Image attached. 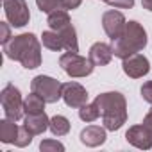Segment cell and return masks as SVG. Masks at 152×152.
<instances>
[{
  "instance_id": "ac0fdd59",
  "label": "cell",
  "mask_w": 152,
  "mask_h": 152,
  "mask_svg": "<svg viewBox=\"0 0 152 152\" xmlns=\"http://www.w3.org/2000/svg\"><path fill=\"white\" fill-rule=\"evenodd\" d=\"M41 38H43V45L47 48H50V50H61V48H64V41H63V38L56 31H47V32H43Z\"/></svg>"
},
{
  "instance_id": "d6986e66",
  "label": "cell",
  "mask_w": 152,
  "mask_h": 152,
  "mask_svg": "<svg viewBox=\"0 0 152 152\" xmlns=\"http://www.w3.org/2000/svg\"><path fill=\"white\" fill-rule=\"evenodd\" d=\"M48 129L56 134V136H64L68 131H70V122L64 118V116H61V115H57V116H54V118H50V124H48Z\"/></svg>"
},
{
  "instance_id": "8fae6325",
  "label": "cell",
  "mask_w": 152,
  "mask_h": 152,
  "mask_svg": "<svg viewBox=\"0 0 152 152\" xmlns=\"http://www.w3.org/2000/svg\"><path fill=\"white\" fill-rule=\"evenodd\" d=\"M150 70L148 66V59L143 57L141 54H132L127 59H124V72L132 79H140L143 75H147Z\"/></svg>"
},
{
  "instance_id": "9c48e42d",
  "label": "cell",
  "mask_w": 152,
  "mask_h": 152,
  "mask_svg": "<svg viewBox=\"0 0 152 152\" xmlns=\"http://www.w3.org/2000/svg\"><path fill=\"white\" fill-rule=\"evenodd\" d=\"M102 25H104L106 34L113 41V39H116V38L122 36V32H124V29H125L127 23H125V18H124L122 13H118V11H107L102 16Z\"/></svg>"
},
{
  "instance_id": "9a60e30c",
  "label": "cell",
  "mask_w": 152,
  "mask_h": 152,
  "mask_svg": "<svg viewBox=\"0 0 152 152\" xmlns=\"http://www.w3.org/2000/svg\"><path fill=\"white\" fill-rule=\"evenodd\" d=\"M50 120L47 118L45 113H38V115H27L25 116V122H23V127L31 132V134H41L47 131Z\"/></svg>"
},
{
  "instance_id": "7c38bea8",
  "label": "cell",
  "mask_w": 152,
  "mask_h": 152,
  "mask_svg": "<svg viewBox=\"0 0 152 152\" xmlns=\"http://www.w3.org/2000/svg\"><path fill=\"white\" fill-rule=\"evenodd\" d=\"M127 141L138 148H150L152 147V131L145 125H134L125 134Z\"/></svg>"
},
{
  "instance_id": "cb8c5ba5",
  "label": "cell",
  "mask_w": 152,
  "mask_h": 152,
  "mask_svg": "<svg viewBox=\"0 0 152 152\" xmlns=\"http://www.w3.org/2000/svg\"><path fill=\"white\" fill-rule=\"evenodd\" d=\"M107 4L115 6V7H120V9H129V7L134 6V0H109Z\"/></svg>"
},
{
  "instance_id": "30bf717a",
  "label": "cell",
  "mask_w": 152,
  "mask_h": 152,
  "mask_svg": "<svg viewBox=\"0 0 152 152\" xmlns=\"http://www.w3.org/2000/svg\"><path fill=\"white\" fill-rule=\"evenodd\" d=\"M63 99L70 107H83L88 100V93L79 83H66L63 84Z\"/></svg>"
},
{
  "instance_id": "2e32d148",
  "label": "cell",
  "mask_w": 152,
  "mask_h": 152,
  "mask_svg": "<svg viewBox=\"0 0 152 152\" xmlns=\"http://www.w3.org/2000/svg\"><path fill=\"white\" fill-rule=\"evenodd\" d=\"M18 132H20V127L15 124V120L6 118L0 122V141L2 143H15L18 138Z\"/></svg>"
},
{
  "instance_id": "5b68a950",
  "label": "cell",
  "mask_w": 152,
  "mask_h": 152,
  "mask_svg": "<svg viewBox=\"0 0 152 152\" xmlns=\"http://www.w3.org/2000/svg\"><path fill=\"white\" fill-rule=\"evenodd\" d=\"M59 64L63 66V70L70 75V77H86L93 72V63L91 59L81 57L77 52H66L61 56Z\"/></svg>"
},
{
  "instance_id": "83f0119b",
  "label": "cell",
  "mask_w": 152,
  "mask_h": 152,
  "mask_svg": "<svg viewBox=\"0 0 152 152\" xmlns=\"http://www.w3.org/2000/svg\"><path fill=\"white\" fill-rule=\"evenodd\" d=\"M104 2H109V0H104Z\"/></svg>"
},
{
  "instance_id": "277c9868",
  "label": "cell",
  "mask_w": 152,
  "mask_h": 152,
  "mask_svg": "<svg viewBox=\"0 0 152 152\" xmlns=\"http://www.w3.org/2000/svg\"><path fill=\"white\" fill-rule=\"evenodd\" d=\"M47 23L50 25L52 31H56V32L63 38V41H64V48H66L68 52H79L77 38H75V29L72 27V23H70V16H68L66 11L57 9V11L50 13Z\"/></svg>"
},
{
  "instance_id": "ba28073f",
  "label": "cell",
  "mask_w": 152,
  "mask_h": 152,
  "mask_svg": "<svg viewBox=\"0 0 152 152\" xmlns=\"http://www.w3.org/2000/svg\"><path fill=\"white\" fill-rule=\"evenodd\" d=\"M4 9L9 23L13 27H23L29 23V7L25 0H4Z\"/></svg>"
},
{
  "instance_id": "8992f818",
  "label": "cell",
  "mask_w": 152,
  "mask_h": 152,
  "mask_svg": "<svg viewBox=\"0 0 152 152\" xmlns=\"http://www.w3.org/2000/svg\"><path fill=\"white\" fill-rule=\"evenodd\" d=\"M31 90L45 99V102L54 104L63 97V84L47 75H38L31 83Z\"/></svg>"
},
{
  "instance_id": "603a6c76",
  "label": "cell",
  "mask_w": 152,
  "mask_h": 152,
  "mask_svg": "<svg viewBox=\"0 0 152 152\" xmlns=\"http://www.w3.org/2000/svg\"><path fill=\"white\" fill-rule=\"evenodd\" d=\"M39 148H41L43 152H50V150H64V145L59 143V141H56V140H45V141H41Z\"/></svg>"
},
{
  "instance_id": "ffe728a7",
  "label": "cell",
  "mask_w": 152,
  "mask_h": 152,
  "mask_svg": "<svg viewBox=\"0 0 152 152\" xmlns=\"http://www.w3.org/2000/svg\"><path fill=\"white\" fill-rule=\"evenodd\" d=\"M79 116H81V120H84V122H93V120H97V118L100 116V109H99L97 102H93V104H84L83 107H79Z\"/></svg>"
},
{
  "instance_id": "5bb4252c",
  "label": "cell",
  "mask_w": 152,
  "mask_h": 152,
  "mask_svg": "<svg viewBox=\"0 0 152 152\" xmlns=\"http://www.w3.org/2000/svg\"><path fill=\"white\" fill-rule=\"evenodd\" d=\"M81 141L88 147H99L106 141V131L99 125H90L81 132Z\"/></svg>"
},
{
  "instance_id": "4fadbf2b",
  "label": "cell",
  "mask_w": 152,
  "mask_h": 152,
  "mask_svg": "<svg viewBox=\"0 0 152 152\" xmlns=\"http://www.w3.org/2000/svg\"><path fill=\"white\" fill-rule=\"evenodd\" d=\"M113 48L106 43H95L91 48H90V59L93 64L97 66H102V64H107L113 57Z\"/></svg>"
},
{
  "instance_id": "52a82bcc",
  "label": "cell",
  "mask_w": 152,
  "mask_h": 152,
  "mask_svg": "<svg viewBox=\"0 0 152 152\" xmlns=\"http://www.w3.org/2000/svg\"><path fill=\"white\" fill-rule=\"evenodd\" d=\"M0 102H2V109H4V115L6 118L9 120H20L22 118V111H23V100L20 97V91L13 86V84H7L2 93H0Z\"/></svg>"
},
{
  "instance_id": "7402d4cb",
  "label": "cell",
  "mask_w": 152,
  "mask_h": 152,
  "mask_svg": "<svg viewBox=\"0 0 152 152\" xmlns=\"http://www.w3.org/2000/svg\"><path fill=\"white\" fill-rule=\"evenodd\" d=\"M32 136L34 134H31L23 125L20 127V132H18V138H16V141H15V145L16 147H25V145H29L31 141H32Z\"/></svg>"
},
{
  "instance_id": "6da1fadb",
  "label": "cell",
  "mask_w": 152,
  "mask_h": 152,
  "mask_svg": "<svg viewBox=\"0 0 152 152\" xmlns=\"http://www.w3.org/2000/svg\"><path fill=\"white\" fill-rule=\"evenodd\" d=\"M4 52L7 57L22 63L25 68L32 70L41 64V48L39 41L34 34H20L9 39L4 45Z\"/></svg>"
},
{
  "instance_id": "7a4b0ae2",
  "label": "cell",
  "mask_w": 152,
  "mask_h": 152,
  "mask_svg": "<svg viewBox=\"0 0 152 152\" xmlns=\"http://www.w3.org/2000/svg\"><path fill=\"white\" fill-rule=\"evenodd\" d=\"M99 109H100V116L102 122L106 125V129L109 131H118L127 118V111H125V99L120 93H102L95 99Z\"/></svg>"
},
{
  "instance_id": "e0dca14e",
  "label": "cell",
  "mask_w": 152,
  "mask_h": 152,
  "mask_svg": "<svg viewBox=\"0 0 152 152\" xmlns=\"http://www.w3.org/2000/svg\"><path fill=\"white\" fill-rule=\"evenodd\" d=\"M45 99L39 97L38 93H31L25 100H23V111L27 115H38V113H45Z\"/></svg>"
},
{
  "instance_id": "4316f807",
  "label": "cell",
  "mask_w": 152,
  "mask_h": 152,
  "mask_svg": "<svg viewBox=\"0 0 152 152\" xmlns=\"http://www.w3.org/2000/svg\"><path fill=\"white\" fill-rule=\"evenodd\" d=\"M143 125H145V127H148V129L152 131V109L147 113V116H145V120H143Z\"/></svg>"
},
{
  "instance_id": "44dd1931",
  "label": "cell",
  "mask_w": 152,
  "mask_h": 152,
  "mask_svg": "<svg viewBox=\"0 0 152 152\" xmlns=\"http://www.w3.org/2000/svg\"><path fill=\"white\" fill-rule=\"evenodd\" d=\"M36 4L39 7V11L48 13V15L54 13V11H57V9H63L61 0H36Z\"/></svg>"
},
{
  "instance_id": "d4e9b609",
  "label": "cell",
  "mask_w": 152,
  "mask_h": 152,
  "mask_svg": "<svg viewBox=\"0 0 152 152\" xmlns=\"http://www.w3.org/2000/svg\"><path fill=\"white\" fill-rule=\"evenodd\" d=\"M141 97H143L147 102L152 104V81H148V83L143 84V88H141Z\"/></svg>"
},
{
  "instance_id": "484cf974",
  "label": "cell",
  "mask_w": 152,
  "mask_h": 152,
  "mask_svg": "<svg viewBox=\"0 0 152 152\" xmlns=\"http://www.w3.org/2000/svg\"><path fill=\"white\" fill-rule=\"evenodd\" d=\"M0 27H2V43L6 45V43L9 41V38H11V34H9V25H7V23H2Z\"/></svg>"
},
{
  "instance_id": "3957f363",
  "label": "cell",
  "mask_w": 152,
  "mask_h": 152,
  "mask_svg": "<svg viewBox=\"0 0 152 152\" xmlns=\"http://www.w3.org/2000/svg\"><path fill=\"white\" fill-rule=\"evenodd\" d=\"M147 45V32L138 22H129L120 38L113 39V54L120 59H127L129 56L140 52Z\"/></svg>"
}]
</instances>
